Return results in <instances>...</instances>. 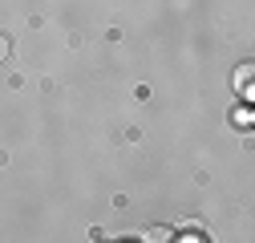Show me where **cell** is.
<instances>
[{
    "label": "cell",
    "mask_w": 255,
    "mask_h": 243,
    "mask_svg": "<svg viewBox=\"0 0 255 243\" xmlns=\"http://www.w3.org/2000/svg\"><path fill=\"white\" fill-rule=\"evenodd\" d=\"M182 243H203V239H195V235H186V239H182Z\"/></svg>",
    "instance_id": "277c9868"
},
{
    "label": "cell",
    "mask_w": 255,
    "mask_h": 243,
    "mask_svg": "<svg viewBox=\"0 0 255 243\" xmlns=\"http://www.w3.org/2000/svg\"><path fill=\"white\" fill-rule=\"evenodd\" d=\"M142 243H174V235H170L166 227H150V231L142 235Z\"/></svg>",
    "instance_id": "7a4b0ae2"
},
{
    "label": "cell",
    "mask_w": 255,
    "mask_h": 243,
    "mask_svg": "<svg viewBox=\"0 0 255 243\" xmlns=\"http://www.w3.org/2000/svg\"><path fill=\"white\" fill-rule=\"evenodd\" d=\"M251 73H255L251 65H239V69H235V89H239V98H251Z\"/></svg>",
    "instance_id": "6da1fadb"
},
{
    "label": "cell",
    "mask_w": 255,
    "mask_h": 243,
    "mask_svg": "<svg viewBox=\"0 0 255 243\" xmlns=\"http://www.w3.org/2000/svg\"><path fill=\"white\" fill-rule=\"evenodd\" d=\"M8 53H12V45H8V37H0V61H8Z\"/></svg>",
    "instance_id": "3957f363"
}]
</instances>
